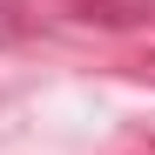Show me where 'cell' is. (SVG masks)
<instances>
[{
    "label": "cell",
    "instance_id": "obj_1",
    "mask_svg": "<svg viewBox=\"0 0 155 155\" xmlns=\"http://www.w3.org/2000/svg\"><path fill=\"white\" fill-rule=\"evenodd\" d=\"M7 34H14V14H7V7H0V41H7Z\"/></svg>",
    "mask_w": 155,
    "mask_h": 155
}]
</instances>
